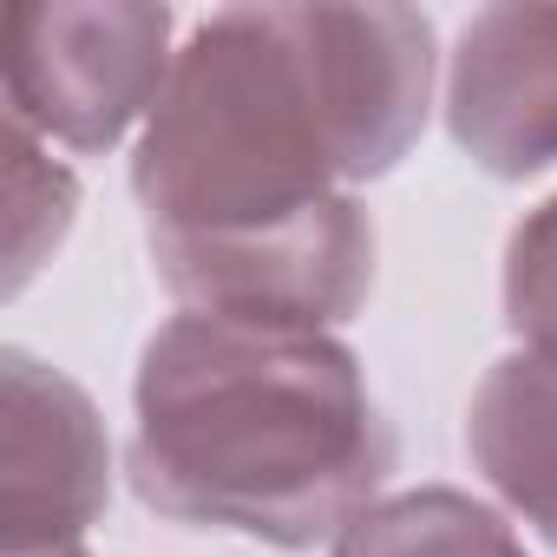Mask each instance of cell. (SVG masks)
I'll return each mask as SVG.
<instances>
[{
  "instance_id": "1",
  "label": "cell",
  "mask_w": 557,
  "mask_h": 557,
  "mask_svg": "<svg viewBox=\"0 0 557 557\" xmlns=\"http://www.w3.org/2000/svg\"><path fill=\"white\" fill-rule=\"evenodd\" d=\"M433 106L413 8H223L184 40L132 151L145 243H210L315 216L387 177Z\"/></svg>"
},
{
  "instance_id": "2",
  "label": "cell",
  "mask_w": 557,
  "mask_h": 557,
  "mask_svg": "<svg viewBox=\"0 0 557 557\" xmlns=\"http://www.w3.org/2000/svg\"><path fill=\"white\" fill-rule=\"evenodd\" d=\"M132 485L177 524L275 550L342 537L394 472L355 348L322 329L171 315L132 381Z\"/></svg>"
},
{
  "instance_id": "3",
  "label": "cell",
  "mask_w": 557,
  "mask_h": 557,
  "mask_svg": "<svg viewBox=\"0 0 557 557\" xmlns=\"http://www.w3.org/2000/svg\"><path fill=\"white\" fill-rule=\"evenodd\" d=\"M171 66V8L151 0H40L8 21L14 125L73 151H112L151 119Z\"/></svg>"
},
{
  "instance_id": "4",
  "label": "cell",
  "mask_w": 557,
  "mask_h": 557,
  "mask_svg": "<svg viewBox=\"0 0 557 557\" xmlns=\"http://www.w3.org/2000/svg\"><path fill=\"white\" fill-rule=\"evenodd\" d=\"M106 498L112 446L99 407L60 368L8 348L0 355V544L8 557L79 544Z\"/></svg>"
},
{
  "instance_id": "5",
  "label": "cell",
  "mask_w": 557,
  "mask_h": 557,
  "mask_svg": "<svg viewBox=\"0 0 557 557\" xmlns=\"http://www.w3.org/2000/svg\"><path fill=\"white\" fill-rule=\"evenodd\" d=\"M446 132L492 177L557 164V8H485L459 27Z\"/></svg>"
},
{
  "instance_id": "6",
  "label": "cell",
  "mask_w": 557,
  "mask_h": 557,
  "mask_svg": "<svg viewBox=\"0 0 557 557\" xmlns=\"http://www.w3.org/2000/svg\"><path fill=\"white\" fill-rule=\"evenodd\" d=\"M466 446L485 485L557 544V361L531 348L492 361L466 407Z\"/></svg>"
},
{
  "instance_id": "7",
  "label": "cell",
  "mask_w": 557,
  "mask_h": 557,
  "mask_svg": "<svg viewBox=\"0 0 557 557\" xmlns=\"http://www.w3.org/2000/svg\"><path fill=\"white\" fill-rule=\"evenodd\" d=\"M329 557H524V544L492 505L453 485H420L368 505Z\"/></svg>"
},
{
  "instance_id": "8",
  "label": "cell",
  "mask_w": 557,
  "mask_h": 557,
  "mask_svg": "<svg viewBox=\"0 0 557 557\" xmlns=\"http://www.w3.org/2000/svg\"><path fill=\"white\" fill-rule=\"evenodd\" d=\"M79 184L73 171H60L27 125H8V289H27V275L47 262V249H60L66 223H73Z\"/></svg>"
},
{
  "instance_id": "9",
  "label": "cell",
  "mask_w": 557,
  "mask_h": 557,
  "mask_svg": "<svg viewBox=\"0 0 557 557\" xmlns=\"http://www.w3.org/2000/svg\"><path fill=\"white\" fill-rule=\"evenodd\" d=\"M505 322L511 335L557 361V197L537 203L518 230H511V249H505Z\"/></svg>"
},
{
  "instance_id": "10",
  "label": "cell",
  "mask_w": 557,
  "mask_h": 557,
  "mask_svg": "<svg viewBox=\"0 0 557 557\" xmlns=\"http://www.w3.org/2000/svg\"><path fill=\"white\" fill-rule=\"evenodd\" d=\"M34 557H86L79 544H60V550H34Z\"/></svg>"
}]
</instances>
